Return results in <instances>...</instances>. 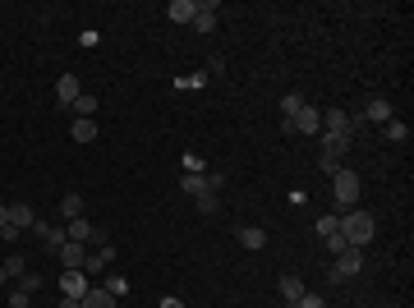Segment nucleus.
<instances>
[{
	"mask_svg": "<svg viewBox=\"0 0 414 308\" xmlns=\"http://www.w3.org/2000/svg\"><path fill=\"white\" fill-rule=\"evenodd\" d=\"M373 230H378V221H373L369 212H359V207L341 212V235H345V244H350V249H369Z\"/></svg>",
	"mask_w": 414,
	"mask_h": 308,
	"instance_id": "obj_1",
	"label": "nucleus"
},
{
	"mask_svg": "<svg viewBox=\"0 0 414 308\" xmlns=\"http://www.w3.org/2000/svg\"><path fill=\"white\" fill-rule=\"evenodd\" d=\"M331 193H336V203H341V207L350 212V207H355V198H359V175L341 166L336 175H331Z\"/></svg>",
	"mask_w": 414,
	"mask_h": 308,
	"instance_id": "obj_2",
	"label": "nucleus"
},
{
	"mask_svg": "<svg viewBox=\"0 0 414 308\" xmlns=\"http://www.w3.org/2000/svg\"><path fill=\"white\" fill-rule=\"evenodd\" d=\"M355 129H359V124H355V115H345V110H327V115H322V133H331V138H355Z\"/></svg>",
	"mask_w": 414,
	"mask_h": 308,
	"instance_id": "obj_3",
	"label": "nucleus"
},
{
	"mask_svg": "<svg viewBox=\"0 0 414 308\" xmlns=\"http://www.w3.org/2000/svg\"><path fill=\"white\" fill-rule=\"evenodd\" d=\"M364 272V249H345L336 254V267H331V281H350V276Z\"/></svg>",
	"mask_w": 414,
	"mask_h": 308,
	"instance_id": "obj_4",
	"label": "nucleus"
},
{
	"mask_svg": "<svg viewBox=\"0 0 414 308\" xmlns=\"http://www.w3.org/2000/svg\"><path fill=\"white\" fill-rule=\"evenodd\" d=\"M87 290V272H60V299H83Z\"/></svg>",
	"mask_w": 414,
	"mask_h": 308,
	"instance_id": "obj_5",
	"label": "nucleus"
},
{
	"mask_svg": "<svg viewBox=\"0 0 414 308\" xmlns=\"http://www.w3.org/2000/svg\"><path fill=\"white\" fill-rule=\"evenodd\" d=\"M387 124V120H392V101H387V97H369V101H364V115H359V120H355V124Z\"/></svg>",
	"mask_w": 414,
	"mask_h": 308,
	"instance_id": "obj_6",
	"label": "nucleus"
},
{
	"mask_svg": "<svg viewBox=\"0 0 414 308\" xmlns=\"http://www.w3.org/2000/svg\"><path fill=\"white\" fill-rule=\"evenodd\" d=\"M55 258L65 263V272H83V263H87V249H83V244H74V240H65L60 249H55Z\"/></svg>",
	"mask_w": 414,
	"mask_h": 308,
	"instance_id": "obj_7",
	"label": "nucleus"
},
{
	"mask_svg": "<svg viewBox=\"0 0 414 308\" xmlns=\"http://www.w3.org/2000/svg\"><path fill=\"white\" fill-rule=\"evenodd\" d=\"M285 129H294V133H322V110H317V106H304L290 124H285Z\"/></svg>",
	"mask_w": 414,
	"mask_h": 308,
	"instance_id": "obj_8",
	"label": "nucleus"
},
{
	"mask_svg": "<svg viewBox=\"0 0 414 308\" xmlns=\"http://www.w3.org/2000/svg\"><path fill=\"white\" fill-rule=\"evenodd\" d=\"M78 92H83V83H78L74 74H60V78H55V106H74Z\"/></svg>",
	"mask_w": 414,
	"mask_h": 308,
	"instance_id": "obj_9",
	"label": "nucleus"
},
{
	"mask_svg": "<svg viewBox=\"0 0 414 308\" xmlns=\"http://www.w3.org/2000/svg\"><path fill=\"white\" fill-rule=\"evenodd\" d=\"M217 28V0H198L194 5V33H212Z\"/></svg>",
	"mask_w": 414,
	"mask_h": 308,
	"instance_id": "obj_10",
	"label": "nucleus"
},
{
	"mask_svg": "<svg viewBox=\"0 0 414 308\" xmlns=\"http://www.w3.org/2000/svg\"><path fill=\"white\" fill-rule=\"evenodd\" d=\"M65 240H74V244H92V240H97V226H92L87 217H74V221L65 226Z\"/></svg>",
	"mask_w": 414,
	"mask_h": 308,
	"instance_id": "obj_11",
	"label": "nucleus"
},
{
	"mask_svg": "<svg viewBox=\"0 0 414 308\" xmlns=\"http://www.w3.org/2000/svg\"><path fill=\"white\" fill-rule=\"evenodd\" d=\"M37 221H42V217H37L28 203H10V226H14V230H33Z\"/></svg>",
	"mask_w": 414,
	"mask_h": 308,
	"instance_id": "obj_12",
	"label": "nucleus"
},
{
	"mask_svg": "<svg viewBox=\"0 0 414 308\" xmlns=\"http://www.w3.org/2000/svg\"><path fill=\"white\" fill-rule=\"evenodd\" d=\"M33 235H42V244L51 249V254L60 249V244H65V230H60V226H51V221H37V226H33Z\"/></svg>",
	"mask_w": 414,
	"mask_h": 308,
	"instance_id": "obj_13",
	"label": "nucleus"
},
{
	"mask_svg": "<svg viewBox=\"0 0 414 308\" xmlns=\"http://www.w3.org/2000/svg\"><path fill=\"white\" fill-rule=\"evenodd\" d=\"M194 5L198 0H171V5H166V19L171 23H194Z\"/></svg>",
	"mask_w": 414,
	"mask_h": 308,
	"instance_id": "obj_14",
	"label": "nucleus"
},
{
	"mask_svg": "<svg viewBox=\"0 0 414 308\" xmlns=\"http://www.w3.org/2000/svg\"><path fill=\"white\" fill-rule=\"evenodd\" d=\"M110 258H115V244H101V249H92L83 263V272H101V267H110Z\"/></svg>",
	"mask_w": 414,
	"mask_h": 308,
	"instance_id": "obj_15",
	"label": "nucleus"
},
{
	"mask_svg": "<svg viewBox=\"0 0 414 308\" xmlns=\"http://www.w3.org/2000/svg\"><path fill=\"white\" fill-rule=\"evenodd\" d=\"M276 290H281L285 304H299V295H304V281H299V276H281V281H276Z\"/></svg>",
	"mask_w": 414,
	"mask_h": 308,
	"instance_id": "obj_16",
	"label": "nucleus"
},
{
	"mask_svg": "<svg viewBox=\"0 0 414 308\" xmlns=\"http://www.w3.org/2000/svg\"><path fill=\"white\" fill-rule=\"evenodd\" d=\"M83 308H115V295H110L106 286H92L83 295Z\"/></svg>",
	"mask_w": 414,
	"mask_h": 308,
	"instance_id": "obj_17",
	"label": "nucleus"
},
{
	"mask_svg": "<svg viewBox=\"0 0 414 308\" xmlns=\"http://www.w3.org/2000/svg\"><path fill=\"white\" fill-rule=\"evenodd\" d=\"M345 152H350L345 138H331V133H322V161H341Z\"/></svg>",
	"mask_w": 414,
	"mask_h": 308,
	"instance_id": "obj_18",
	"label": "nucleus"
},
{
	"mask_svg": "<svg viewBox=\"0 0 414 308\" xmlns=\"http://www.w3.org/2000/svg\"><path fill=\"white\" fill-rule=\"evenodd\" d=\"M23 267H28V263H23V254H10L5 263H0V286H5V281H19Z\"/></svg>",
	"mask_w": 414,
	"mask_h": 308,
	"instance_id": "obj_19",
	"label": "nucleus"
},
{
	"mask_svg": "<svg viewBox=\"0 0 414 308\" xmlns=\"http://www.w3.org/2000/svg\"><path fill=\"white\" fill-rule=\"evenodd\" d=\"M235 240H240V249H262V244H267V235H262L258 226H240V230H235Z\"/></svg>",
	"mask_w": 414,
	"mask_h": 308,
	"instance_id": "obj_20",
	"label": "nucleus"
},
{
	"mask_svg": "<svg viewBox=\"0 0 414 308\" xmlns=\"http://www.w3.org/2000/svg\"><path fill=\"white\" fill-rule=\"evenodd\" d=\"M180 189H185L189 198H198V193L207 189V175H194V170H185V175H180ZM212 193H217V189H212Z\"/></svg>",
	"mask_w": 414,
	"mask_h": 308,
	"instance_id": "obj_21",
	"label": "nucleus"
},
{
	"mask_svg": "<svg viewBox=\"0 0 414 308\" xmlns=\"http://www.w3.org/2000/svg\"><path fill=\"white\" fill-rule=\"evenodd\" d=\"M97 115V97L92 92H78V101H74V120H92Z\"/></svg>",
	"mask_w": 414,
	"mask_h": 308,
	"instance_id": "obj_22",
	"label": "nucleus"
},
{
	"mask_svg": "<svg viewBox=\"0 0 414 308\" xmlns=\"http://www.w3.org/2000/svg\"><path fill=\"white\" fill-rule=\"evenodd\" d=\"M69 133H74V143H92V138H97V120H74Z\"/></svg>",
	"mask_w": 414,
	"mask_h": 308,
	"instance_id": "obj_23",
	"label": "nucleus"
},
{
	"mask_svg": "<svg viewBox=\"0 0 414 308\" xmlns=\"http://www.w3.org/2000/svg\"><path fill=\"white\" fill-rule=\"evenodd\" d=\"M304 106H308V101L299 97V92H285V97H281V115H285V120H294V115H299Z\"/></svg>",
	"mask_w": 414,
	"mask_h": 308,
	"instance_id": "obj_24",
	"label": "nucleus"
},
{
	"mask_svg": "<svg viewBox=\"0 0 414 308\" xmlns=\"http://www.w3.org/2000/svg\"><path fill=\"white\" fill-rule=\"evenodd\" d=\"M60 217H65V221L83 217V198H78V193H65V198H60Z\"/></svg>",
	"mask_w": 414,
	"mask_h": 308,
	"instance_id": "obj_25",
	"label": "nucleus"
},
{
	"mask_svg": "<svg viewBox=\"0 0 414 308\" xmlns=\"http://www.w3.org/2000/svg\"><path fill=\"white\" fill-rule=\"evenodd\" d=\"M382 133H387L392 143H410V124H401V120H387V124H382Z\"/></svg>",
	"mask_w": 414,
	"mask_h": 308,
	"instance_id": "obj_26",
	"label": "nucleus"
},
{
	"mask_svg": "<svg viewBox=\"0 0 414 308\" xmlns=\"http://www.w3.org/2000/svg\"><path fill=\"white\" fill-rule=\"evenodd\" d=\"M313 230L322 235V240H331V235H341V217H317V221H313Z\"/></svg>",
	"mask_w": 414,
	"mask_h": 308,
	"instance_id": "obj_27",
	"label": "nucleus"
},
{
	"mask_svg": "<svg viewBox=\"0 0 414 308\" xmlns=\"http://www.w3.org/2000/svg\"><path fill=\"white\" fill-rule=\"evenodd\" d=\"M19 290L37 295V290H42V276H37V272H23V276H19Z\"/></svg>",
	"mask_w": 414,
	"mask_h": 308,
	"instance_id": "obj_28",
	"label": "nucleus"
},
{
	"mask_svg": "<svg viewBox=\"0 0 414 308\" xmlns=\"http://www.w3.org/2000/svg\"><path fill=\"white\" fill-rule=\"evenodd\" d=\"M5 304H10V308H28V304H33V295H28V290H19V286H14Z\"/></svg>",
	"mask_w": 414,
	"mask_h": 308,
	"instance_id": "obj_29",
	"label": "nucleus"
},
{
	"mask_svg": "<svg viewBox=\"0 0 414 308\" xmlns=\"http://www.w3.org/2000/svg\"><path fill=\"white\" fill-rule=\"evenodd\" d=\"M294 308H327V299H322V295H308V290H304V295H299V304H294Z\"/></svg>",
	"mask_w": 414,
	"mask_h": 308,
	"instance_id": "obj_30",
	"label": "nucleus"
},
{
	"mask_svg": "<svg viewBox=\"0 0 414 308\" xmlns=\"http://www.w3.org/2000/svg\"><path fill=\"white\" fill-rule=\"evenodd\" d=\"M106 290H110L115 299H120V295H129V281H124V276H110V281H106Z\"/></svg>",
	"mask_w": 414,
	"mask_h": 308,
	"instance_id": "obj_31",
	"label": "nucleus"
},
{
	"mask_svg": "<svg viewBox=\"0 0 414 308\" xmlns=\"http://www.w3.org/2000/svg\"><path fill=\"white\" fill-rule=\"evenodd\" d=\"M198 212H217V193H212V189L198 193Z\"/></svg>",
	"mask_w": 414,
	"mask_h": 308,
	"instance_id": "obj_32",
	"label": "nucleus"
},
{
	"mask_svg": "<svg viewBox=\"0 0 414 308\" xmlns=\"http://www.w3.org/2000/svg\"><path fill=\"white\" fill-rule=\"evenodd\" d=\"M55 308H83V299H60Z\"/></svg>",
	"mask_w": 414,
	"mask_h": 308,
	"instance_id": "obj_33",
	"label": "nucleus"
},
{
	"mask_svg": "<svg viewBox=\"0 0 414 308\" xmlns=\"http://www.w3.org/2000/svg\"><path fill=\"white\" fill-rule=\"evenodd\" d=\"M0 226H10V203H0Z\"/></svg>",
	"mask_w": 414,
	"mask_h": 308,
	"instance_id": "obj_34",
	"label": "nucleus"
},
{
	"mask_svg": "<svg viewBox=\"0 0 414 308\" xmlns=\"http://www.w3.org/2000/svg\"><path fill=\"white\" fill-rule=\"evenodd\" d=\"M162 308H185V304H180L175 295H166V299H162Z\"/></svg>",
	"mask_w": 414,
	"mask_h": 308,
	"instance_id": "obj_35",
	"label": "nucleus"
}]
</instances>
